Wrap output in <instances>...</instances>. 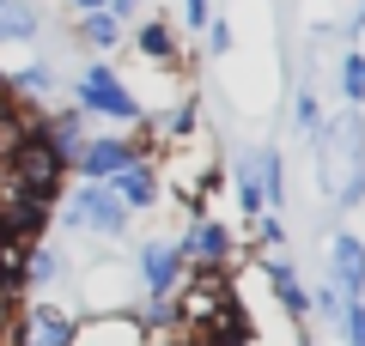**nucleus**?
I'll return each instance as SVG.
<instances>
[{
  "label": "nucleus",
  "instance_id": "obj_4",
  "mask_svg": "<svg viewBox=\"0 0 365 346\" xmlns=\"http://www.w3.org/2000/svg\"><path fill=\"white\" fill-rule=\"evenodd\" d=\"M182 280H189V268L177 256V237H146L134 249V292L140 298H177Z\"/></svg>",
  "mask_w": 365,
  "mask_h": 346
},
{
  "label": "nucleus",
  "instance_id": "obj_6",
  "mask_svg": "<svg viewBox=\"0 0 365 346\" xmlns=\"http://www.w3.org/2000/svg\"><path fill=\"white\" fill-rule=\"evenodd\" d=\"M19 340L25 346H73L79 340V310L55 304V298H31L19 310Z\"/></svg>",
  "mask_w": 365,
  "mask_h": 346
},
{
  "label": "nucleus",
  "instance_id": "obj_5",
  "mask_svg": "<svg viewBox=\"0 0 365 346\" xmlns=\"http://www.w3.org/2000/svg\"><path fill=\"white\" fill-rule=\"evenodd\" d=\"M128 43H134V55L153 61V67H170V73L189 67V43L177 37V19H165V13H140L128 25Z\"/></svg>",
  "mask_w": 365,
  "mask_h": 346
},
{
  "label": "nucleus",
  "instance_id": "obj_27",
  "mask_svg": "<svg viewBox=\"0 0 365 346\" xmlns=\"http://www.w3.org/2000/svg\"><path fill=\"white\" fill-rule=\"evenodd\" d=\"M153 346H182V340H153Z\"/></svg>",
  "mask_w": 365,
  "mask_h": 346
},
{
  "label": "nucleus",
  "instance_id": "obj_22",
  "mask_svg": "<svg viewBox=\"0 0 365 346\" xmlns=\"http://www.w3.org/2000/svg\"><path fill=\"white\" fill-rule=\"evenodd\" d=\"M335 201H341V213H353V206H365V164H359V170H347V182L335 189Z\"/></svg>",
  "mask_w": 365,
  "mask_h": 346
},
{
  "label": "nucleus",
  "instance_id": "obj_16",
  "mask_svg": "<svg viewBox=\"0 0 365 346\" xmlns=\"http://www.w3.org/2000/svg\"><path fill=\"white\" fill-rule=\"evenodd\" d=\"M292 115H299V134L304 140H317V134H323V103H317V85L311 79H299V85H292Z\"/></svg>",
  "mask_w": 365,
  "mask_h": 346
},
{
  "label": "nucleus",
  "instance_id": "obj_19",
  "mask_svg": "<svg viewBox=\"0 0 365 346\" xmlns=\"http://www.w3.org/2000/svg\"><path fill=\"white\" fill-rule=\"evenodd\" d=\"M177 37H201V31L213 25V0H177Z\"/></svg>",
  "mask_w": 365,
  "mask_h": 346
},
{
  "label": "nucleus",
  "instance_id": "obj_2",
  "mask_svg": "<svg viewBox=\"0 0 365 346\" xmlns=\"http://www.w3.org/2000/svg\"><path fill=\"white\" fill-rule=\"evenodd\" d=\"M61 231H79V237H98V243H122L134 219L122 213V201L104 189V182H73L61 194Z\"/></svg>",
  "mask_w": 365,
  "mask_h": 346
},
{
  "label": "nucleus",
  "instance_id": "obj_10",
  "mask_svg": "<svg viewBox=\"0 0 365 346\" xmlns=\"http://www.w3.org/2000/svg\"><path fill=\"white\" fill-rule=\"evenodd\" d=\"M86 140H91V128H86V115L73 110V103H61V110H49V158L73 177V164H79V152H86Z\"/></svg>",
  "mask_w": 365,
  "mask_h": 346
},
{
  "label": "nucleus",
  "instance_id": "obj_18",
  "mask_svg": "<svg viewBox=\"0 0 365 346\" xmlns=\"http://www.w3.org/2000/svg\"><path fill=\"white\" fill-rule=\"evenodd\" d=\"M250 231H256V243L268 249V256H287L292 231H287V219H280V213H262V219H256V225H250Z\"/></svg>",
  "mask_w": 365,
  "mask_h": 346
},
{
  "label": "nucleus",
  "instance_id": "obj_26",
  "mask_svg": "<svg viewBox=\"0 0 365 346\" xmlns=\"http://www.w3.org/2000/svg\"><path fill=\"white\" fill-rule=\"evenodd\" d=\"M292 346H311V334H299V340H292Z\"/></svg>",
  "mask_w": 365,
  "mask_h": 346
},
{
  "label": "nucleus",
  "instance_id": "obj_17",
  "mask_svg": "<svg viewBox=\"0 0 365 346\" xmlns=\"http://www.w3.org/2000/svg\"><path fill=\"white\" fill-rule=\"evenodd\" d=\"M201 37H207L201 49H207L213 61H232V55H237V31H232V19H225V13H213V25L201 31Z\"/></svg>",
  "mask_w": 365,
  "mask_h": 346
},
{
  "label": "nucleus",
  "instance_id": "obj_24",
  "mask_svg": "<svg viewBox=\"0 0 365 346\" xmlns=\"http://www.w3.org/2000/svg\"><path fill=\"white\" fill-rule=\"evenodd\" d=\"M0 177H6V134H0Z\"/></svg>",
  "mask_w": 365,
  "mask_h": 346
},
{
  "label": "nucleus",
  "instance_id": "obj_20",
  "mask_svg": "<svg viewBox=\"0 0 365 346\" xmlns=\"http://www.w3.org/2000/svg\"><path fill=\"white\" fill-rule=\"evenodd\" d=\"M335 328H341V340H347V346H365V304H353V298H347Z\"/></svg>",
  "mask_w": 365,
  "mask_h": 346
},
{
  "label": "nucleus",
  "instance_id": "obj_23",
  "mask_svg": "<svg viewBox=\"0 0 365 346\" xmlns=\"http://www.w3.org/2000/svg\"><path fill=\"white\" fill-rule=\"evenodd\" d=\"M67 6H73L79 19H86V13H110V0H67Z\"/></svg>",
  "mask_w": 365,
  "mask_h": 346
},
{
  "label": "nucleus",
  "instance_id": "obj_13",
  "mask_svg": "<svg viewBox=\"0 0 365 346\" xmlns=\"http://www.w3.org/2000/svg\"><path fill=\"white\" fill-rule=\"evenodd\" d=\"M43 37V6L37 0H0V49L6 43H37Z\"/></svg>",
  "mask_w": 365,
  "mask_h": 346
},
{
  "label": "nucleus",
  "instance_id": "obj_25",
  "mask_svg": "<svg viewBox=\"0 0 365 346\" xmlns=\"http://www.w3.org/2000/svg\"><path fill=\"white\" fill-rule=\"evenodd\" d=\"M0 98H6V67H0Z\"/></svg>",
  "mask_w": 365,
  "mask_h": 346
},
{
  "label": "nucleus",
  "instance_id": "obj_9",
  "mask_svg": "<svg viewBox=\"0 0 365 346\" xmlns=\"http://www.w3.org/2000/svg\"><path fill=\"white\" fill-rule=\"evenodd\" d=\"M323 146H329V158L341 152V164L359 170V164H365V110H347V103H335V110L323 115Z\"/></svg>",
  "mask_w": 365,
  "mask_h": 346
},
{
  "label": "nucleus",
  "instance_id": "obj_12",
  "mask_svg": "<svg viewBox=\"0 0 365 346\" xmlns=\"http://www.w3.org/2000/svg\"><path fill=\"white\" fill-rule=\"evenodd\" d=\"M122 37H128V31H122L110 13H86V19L73 25V43L91 55V61H110V49H122Z\"/></svg>",
  "mask_w": 365,
  "mask_h": 346
},
{
  "label": "nucleus",
  "instance_id": "obj_1",
  "mask_svg": "<svg viewBox=\"0 0 365 346\" xmlns=\"http://www.w3.org/2000/svg\"><path fill=\"white\" fill-rule=\"evenodd\" d=\"M73 110L86 115V122L98 115V122H122V128H140V122H146L140 98L128 91V79H122L110 61H86V67H79V79H73Z\"/></svg>",
  "mask_w": 365,
  "mask_h": 346
},
{
  "label": "nucleus",
  "instance_id": "obj_21",
  "mask_svg": "<svg viewBox=\"0 0 365 346\" xmlns=\"http://www.w3.org/2000/svg\"><path fill=\"white\" fill-rule=\"evenodd\" d=\"M341 304H347V298H341V292H335V285H329V280H323V285H317V292H311V310H317V316H323V322H341Z\"/></svg>",
  "mask_w": 365,
  "mask_h": 346
},
{
  "label": "nucleus",
  "instance_id": "obj_15",
  "mask_svg": "<svg viewBox=\"0 0 365 346\" xmlns=\"http://www.w3.org/2000/svg\"><path fill=\"white\" fill-rule=\"evenodd\" d=\"M335 85H341V103H347V110H365V49H341Z\"/></svg>",
  "mask_w": 365,
  "mask_h": 346
},
{
  "label": "nucleus",
  "instance_id": "obj_11",
  "mask_svg": "<svg viewBox=\"0 0 365 346\" xmlns=\"http://www.w3.org/2000/svg\"><path fill=\"white\" fill-rule=\"evenodd\" d=\"M67 273H73L67 249L37 243V249L25 256V298H49V292H61V285H67Z\"/></svg>",
  "mask_w": 365,
  "mask_h": 346
},
{
  "label": "nucleus",
  "instance_id": "obj_7",
  "mask_svg": "<svg viewBox=\"0 0 365 346\" xmlns=\"http://www.w3.org/2000/svg\"><path fill=\"white\" fill-rule=\"evenodd\" d=\"M110 194L122 201V213L128 219H140V213H158L165 206V177H158V158H140V164H128V170H116V177L104 182Z\"/></svg>",
  "mask_w": 365,
  "mask_h": 346
},
{
  "label": "nucleus",
  "instance_id": "obj_14",
  "mask_svg": "<svg viewBox=\"0 0 365 346\" xmlns=\"http://www.w3.org/2000/svg\"><path fill=\"white\" fill-rule=\"evenodd\" d=\"M256 189H262V206H280L287 201V158H280V146H268L262 140V170H256Z\"/></svg>",
  "mask_w": 365,
  "mask_h": 346
},
{
  "label": "nucleus",
  "instance_id": "obj_8",
  "mask_svg": "<svg viewBox=\"0 0 365 346\" xmlns=\"http://www.w3.org/2000/svg\"><path fill=\"white\" fill-rule=\"evenodd\" d=\"M329 285L353 304H365V237L359 231H335L329 237Z\"/></svg>",
  "mask_w": 365,
  "mask_h": 346
},
{
  "label": "nucleus",
  "instance_id": "obj_3",
  "mask_svg": "<svg viewBox=\"0 0 365 346\" xmlns=\"http://www.w3.org/2000/svg\"><path fill=\"white\" fill-rule=\"evenodd\" d=\"M177 256H182V268H189V273H232L237 268V231L225 225V219L201 213V219L182 225Z\"/></svg>",
  "mask_w": 365,
  "mask_h": 346
}]
</instances>
